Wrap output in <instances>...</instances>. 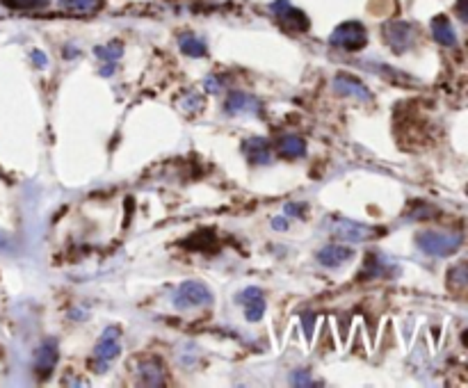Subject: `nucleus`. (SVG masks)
<instances>
[{
  "instance_id": "f257e3e1",
  "label": "nucleus",
  "mask_w": 468,
  "mask_h": 388,
  "mask_svg": "<svg viewBox=\"0 0 468 388\" xmlns=\"http://www.w3.org/2000/svg\"><path fill=\"white\" fill-rule=\"evenodd\" d=\"M462 233L459 231H420L416 235V244L422 253L434 258L452 256L459 247H462Z\"/></svg>"
},
{
  "instance_id": "f03ea898",
  "label": "nucleus",
  "mask_w": 468,
  "mask_h": 388,
  "mask_svg": "<svg viewBox=\"0 0 468 388\" xmlns=\"http://www.w3.org/2000/svg\"><path fill=\"white\" fill-rule=\"evenodd\" d=\"M119 354H121V329H119L117 324H113L101 333V338L94 347V354H92L94 370L106 372L110 365L119 359Z\"/></svg>"
},
{
  "instance_id": "7ed1b4c3",
  "label": "nucleus",
  "mask_w": 468,
  "mask_h": 388,
  "mask_svg": "<svg viewBox=\"0 0 468 388\" xmlns=\"http://www.w3.org/2000/svg\"><path fill=\"white\" fill-rule=\"evenodd\" d=\"M326 226H329L333 237H338V240H343V242H368L382 233V229H373V226H368V224L352 222L345 217L326 220Z\"/></svg>"
},
{
  "instance_id": "20e7f679",
  "label": "nucleus",
  "mask_w": 468,
  "mask_h": 388,
  "mask_svg": "<svg viewBox=\"0 0 468 388\" xmlns=\"http://www.w3.org/2000/svg\"><path fill=\"white\" fill-rule=\"evenodd\" d=\"M329 43L336 48L354 53V50H361L368 43V30L363 23H359V21H345V23H340L331 32Z\"/></svg>"
},
{
  "instance_id": "39448f33",
  "label": "nucleus",
  "mask_w": 468,
  "mask_h": 388,
  "mask_svg": "<svg viewBox=\"0 0 468 388\" xmlns=\"http://www.w3.org/2000/svg\"><path fill=\"white\" fill-rule=\"evenodd\" d=\"M174 304L178 309H197V306L213 304V293L202 281H185L178 286L174 295Z\"/></svg>"
},
{
  "instance_id": "423d86ee",
  "label": "nucleus",
  "mask_w": 468,
  "mask_h": 388,
  "mask_svg": "<svg viewBox=\"0 0 468 388\" xmlns=\"http://www.w3.org/2000/svg\"><path fill=\"white\" fill-rule=\"evenodd\" d=\"M384 39L396 53H404L407 48L413 46L416 30L407 21H391V23L384 26Z\"/></svg>"
},
{
  "instance_id": "0eeeda50",
  "label": "nucleus",
  "mask_w": 468,
  "mask_h": 388,
  "mask_svg": "<svg viewBox=\"0 0 468 388\" xmlns=\"http://www.w3.org/2000/svg\"><path fill=\"white\" fill-rule=\"evenodd\" d=\"M272 12L277 14L279 23L286 30H291V32H306L309 30V17L302 10L291 7L288 0H277V3L272 5Z\"/></svg>"
},
{
  "instance_id": "6e6552de",
  "label": "nucleus",
  "mask_w": 468,
  "mask_h": 388,
  "mask_svg": "<svg viewBox=\"0 0 468 388\" xmlns=\"http://www.w3.org/2000/svg\"><path fill=\"white\" fill-rule=\"evenodd\" d=\"M224 110L231 117H258L261 115V101L247 92H231L224 103Z\"/></svg>"
},
{
  "instance_id": "1a4fd4ad",
  "label": "nucleus",
  "mask_w": 468,
  "mask_h": 388,
  "mask_svg": "<svg viewBox=\"0 0 468 388\" xmlns=\"http://www.w3.org/2000/svg\"><path fill=\"white\" fill-rule=\"evenodd\" d=\"M57 356H59V352H57V340L55 338H46L39 347H37V352H35V372H37V377L46 379L50 372L55 370Z\"/></svg>"
},
{
  "instance_id": "9d476101",
  "label": "nucleus",
  "mask_w": 468,
  "mask_h": 388,
  "mask_svg": "<svg viewBox=\"0 0 468 388\" xmlns=\"http://www.w3.org/2000/svg\"><path fill=\"white\" fill-rule=\"evenodd\" d=\"M333 89L340 94V96H352L356 101H373V92L361 83L359 78L350 76V73H338L336 78H333Z\"/></svg>"
},
{
  "instance_id": "9b49d317",
  "label": "nucleus",
  "mask_w": 468,
  "mask_h": 388,
  "mask_svg": "<svg viewBox=\"0 0 468 388\" xmlns=\"http://www.w3.org/2000/svg\"><path fill=\"white\" fill-rule=\"evenodd\" d=\"M237 300L244 306V318H247L249 322H258V320L265 316V300H263L261 288H251V286L244 288Z\"/></svg>"
},
{
  "instance_id": "f8f14e48",
  "label": "nucleus",
  "mask_w": 468,
  "mask_h": 388,
  "mask_svg": "<svg viewBox=\"0 0 468 388\" xmlns=\"http://www.w3.org/2000/svg\"><path fill=\"white\" fill-rule=\"evenodd\" d=\"M445 286H448L450 295L455 297H468V260L452 265L445 277Z\"/></svg>"
},
{
  "instance_id": "ddd939ff",
  "label": "nucleus",
  "mask_w": 468,
  "mask_h": 388,
  "mask_svg": "<svg viewBox=\"0 0 468 388\" xmlns=\"http://www.w3.org/2000/svg\"><path fill=\"white\" fill-rule=\"evenodd\" d=\"M137 382L144 386H162L165 384V368L158 359L139 361L137 365Z\"/></svg>"
},
{
  "instance_id": "4468645a",
  "label": "nucleus",
  "mask_w": 468,
  "mask_h": 388,
  "mask_svg": "<svg viewBox=\"0 0 468 388\" xmlns=\"http://www.w3.org/2000/svg\"><path fill=\"white\" fill-rule=\"evenodd\" d=\"M244 153H247V158L254 162V165H270L272 160V148H270V142L265 137H249L244 139Z\"/></svg>"
},
{
  "instance_id": "2eb2a0df",
  "label": "nucleus",
  "mask_w": 468,
  "mask_h": 388,
  "mask_svg": "<svg viewBox=\"0 0 468 388\" xmlns=\"http://www.w3.org/2000/svg\"><path fill=\"white\" fill-rule=\"evenodd\" d=\"M352 256H354V251L343 247V244H326V247L318 251V263L324 267H338V265H343L345 260H350Z\"/></svg>"
},
{
  "instance_id": "dca6fc26",
  "label": "nucleus",
  "mask_w": 468,
  "mask_h": 388,
  "mask_svg": "<svg viewBox=\"0 0 468 388\" xmlns=\"http://www.w3.org/2000/svg\"><path fill=\"white\" fill-rule=\"evenodd\" d=\"M432 37H434L436 43H441V46H445V48H450V46H455V43H457L455 28H452L450 19L443 17V14H439V17L432 19Z\"/></svg>"
},
{
  "instance_id": "f3484780",
  "label": "nucleus",
  "mask_w": 468,
  "mask_h": 388,
  "mask_svg": "<svg viewBox=\"0 0 468 388\" xmlns=\"http://www.w3.org/2000/svg\"><path fill=\"white\" fill-rule=\"evenodd\" d=\"M106 0H59V7L69 14H78V17H92V14L101 12Z\"/></svg>"
},
{
  "instance_id": "a211bd4d",
  "label": "nucleus",
  "mask_w": 468,
  "mask_h": 388,
  "mask_svg": "<svg viewBox=\"0 0 468 388\" xmlns=\"http://www.w3.org/2000/svg\"><path fill=\"white\" fill-rule=\"evenodd\" d=\"M277 148L284 158H302V155L306 153V142L297 135H284L279 139Z\"/></svg>"
},
{
  "instance_id": "6ab92c4d",
  "label": "nucleus",
  "mask_w": 468,
  "mask_h": 388,
  "mask_svg": "<svg viewBox=\"0 0 468 388\" xmlns=\"http://www.w3.org/2000/svg\"><path fill=\"white\" fill-rule=\"evenodd\" d=\"M178 46H181V50L188 57H204L208 53L206 43L199 39L197 35H192V32H185V35L178 37Z\"/></svg>"
},
{
  "instance_id": "aec40b11",
  "label": "nucleus",
  "mask_w": 468,
  "mask_h": 388,
  "mask_svg": "<svg viewBox=\"0 0 468 388\" xmlns=\"http://www.w3.org/2000/svg\"><path fill=\"white\" fill-rule=\"evenodd\" d=\"M178 108L183 112H188V115H195V112L204 110V96L190 89V92H185L181 99H178Z\"/></svg>"
},
{
  "instance_id": "412c9836",
  "label": "nucleus",
  "mask_w": 468,
  "mask_h": 388,
  "mask_svg": "<svg viewBox=\"0 0 468 388\" xmlns=\"http://www.w3.org/2000/svg\"><path fill=\"white\" fill-rule=\"evenodd\" d=\"M366 270H363V277H384V274H389L386 272V267H391V265H386L384 263V258L380 256V253H368V258H366Z\"/></svg>"
},
{
  "instance_id": "4be33fe9",
  "label": "nucleus",
  "mask_w": 468,
  "mask_h": 388,
  "mask_svg": "<svg viewBox=\"0 0 468 388\" xmlns=\"http://www.w3.org/2000/svg\"><path fill=\"white\" fill-rule=\"evenodd\" d=\"M94 53H96V57L106 59V62H115V59H119L124 55V43L121 41H110V43H106V46H96Z\"/></svg>"
},
{
  "instance_id": "5701e85b",
  "label": "nucleus",
  "mask_w": 468,
  "mask_h": 388,
  "mask_svg": "<svg viewBox=\"0 0 468 388\" xmlns=\"http://www.w3.org/2000/svg\"><path fill=\"white\" fill-rule=\"evenodd\" d=\"M3 3L10 10H39V7H46L50 0H3Z\"/></svg>"
},
{
  "instance_id": "b1692460",
  "label": "nucleus",
  "mask_w": 468,
  "mask_h": 388,
  "mask_svg": "<svg viewBox=\"0 0 468 388\" xmlns=\"http://www.w3.org/2000/svg\"><path fill=\"white\" fill-rule=\"evenodd\" d=\"M188 242H195V249L199 247V251H211V249H213V244H215L211 231H202L199 235H192Z\"/></svg>"
},
{
  "instance_id": "393cba45",
  "label": "nucleus",
  "mask_w": 468,
  "mask_h": 388,
  "mask_svg": "<svg viewBox=\"0 0 468 388\" xmlns=\"http://www.w3.org/2000/svg\"><path fill=\"white\" fill-rule=\"evenodd\" d=\"M291 382H293V386H313V379H311L309 372H304V370H297Z\"/></svg>"
},
{
  "instance_id": "a878e982",
  "label": "nucleus",
  "mask_w": 468,
  "mask_h": 388,
  "mask_svg": "<svg viewBox=\"0 0 468 388\" xmlns=\"http://www.w3.org/2000/svg\"><path fill=\"white\" fill-rule=\"evenodd\" d=\"M306 213V206L304 204H288L286 206V215H295V217H304Z\"/></svg>"
},
{
  "instance_id": "bb28decb",
  "label": "nucleus",
  "mask_w": 468,
  "mask_h": 388,
  "mask_svg": "<svg viewBox=\"0 0 468 388\" xmlns=\"http://www.w3.org/2000/svg\"><path fill=\"white\" fill-rule=\"evenodd\" d=\"M220 83H222L220 78H215V76H208V78L204 80V85H206V92H211V94H213V92H220V89H222V85H220Z\"/></svg>"
},
{
  "instance_id": "cd10ccee",
  "label": "nucleus",
  "mask_w": 468,
  "mask_h": 388,
  "mask_svg": "<svg viewBox=\"0 0 468 388\" xmlns=\"http://www.w3.org/2000/svg\"><path fill=\"white\" fill-rule=\"evenodd\" d=\"M457 17L468 23V0H457Z\"/></svg>"
},
{
  "instance_id": "c85d7f7f",
  "label": "nucleus",
  "mask_w": 468,
  "mask_h": 388,
  "mask_svg": "<svg viewBox=\"0 0 468 388\" xmlns=\"http://www.w3.org/2000/svg\"><path fill=\"white\" fill-rule=\"evenodd\" d=\"M32 62L37 64V69H43L46 66V55L41 50H32Z\"/></svg>"
},
{
  "instance_id": "c756f323",
  "label": "nucleus",
  "mask_w": 468,
  "mask_h": 388,
  "mask_svg": "<svg viewBox=\"0 0 468 388\" xmlns=\"http://www.w3.org/2000/svg\"><path fill=\"white\" fill-rule=\"evenodd\" d=\"M304 333H306V338H311V333H313V316H304Z\"/></svg>"
},
{
  "instance_id": "7c9ffc66",
  "label": "nucleus",
  "mask_w": 468,
  "mask_h": 388,
  "mask_svg": "<svg viewBox=\"0 0 468 388\" xmlns=\"http://www.w3.org/2000/svg\"><path fill=\"white\" fill-rule=\"evenodd\" d=\"M272 229H274V231H288V220H284V217H274V220H272Z\"/></svg>"
},
{
  "instance_id": "2f4dec72",
  "label": "nucleus",
  "mask_w": 468,
  "mask_h": 388,
  "mask_svg": "<svg viewBox=\"0 0 468 388\" xmlns=\"http://www.w3.org/2000/svg\"><path fill=\"white\" fill-rule=\"evenodd\" d=\"M115 73V64H108V69H101V76H113Z\"/></svg>"
},
{
  "instance_id": "473e14b6",
  "label": "nucleus",
  "mask_w": 468,
  "mask_h": 388,
  "mask_svg": "<svg viewBox=\"0 0 468 388\" xmlns=\"http://www.w3.org/2000/svg\"><path fill=\"white\" fill-rule=\"evenodd\" d=\"M462 340H464V345L468 347V331H464V336H462Z\"/></svg>"
},
{
  "instance_id": "72a5a7b5",
  "label": "nucleus",
  "mask_w": 468,
  "mask_h": 388,
  "mask_svg": "<svg viewBox=\"0 0 468 388\" xmlns=\"http://www.w3.org/2000/svg\"><path fill=\"white\" fill-rule=\"evenodd\" d=\"M466 194H468V185H466Z\"/></svg>"
}]
</instances>
